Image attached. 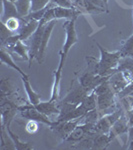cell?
I'll use <instances>...</instances> for the list:
<instances>
[{"label": "cell", "instance_id": "cell-1", "mask_svg": "<svg viewBox=\"0 0 133 150\" xmlns=\"http://www.w3.org/2000/svg\"><path fill=\"white\" fill-rule=\"evenodd\" d=\"M96 46L99 48L100 59L97 61L94 57H86L87 63L90 68L88 71H92L94 73L101 75V76H110L116 72L119 61L122 57L121 52H120V50L109 52L97 42H96Z\"/></svg>", "mask_w": 133, "mask_h": 150}, {"label": "cell", "instance_id": "cell-2", "mask_svg": "<svg viewBox=\"0 0 133 150\" xmlns=\"http://www.w3.org/2000/svg\"><path fill=\"white\" fill-rule=\"evenodd\" d=\"M94 92H95L96 98H97V108L99 111L108 109L115 104L116 94L111 88L108 80L104 81L98 87H96Z\"/></svg>", "mask_w": 133, "mask_h": 150}, {"label": "cell", "instance_id": "cell-3", "mask_svg": "<svg viewBox=\"0 0 133 150\" xmlns=\"http://www.w3.org/2000/svg\"><path fill=\"white\" fill-rule=\"evenodd\" d=\"M18 110L21 114V117L27 120H35V121L45 124L47 126L51 127L55 123V120H51L49 116L43 114L40 111H38L30 102L26 104H20L18 106Z\"/></svg>", "mask_w": 133, "mask_h": 150}, {"label": "cell", "instance_id": "cell-4", "mask_svg": "<svg viewBox=\"0 0 133 150\" xmlns=\"http://www.w3.org/2000/svg\"><path fill=\"white\" fill-rule=\"evenodd\" d=\"M15 100L10 98H0V112H1V124L9 128L13 121L16 113L18 112V106Z\"/></svg>", "mask_w": 133, "mask_h": 150}, {"label": "cell", "instance_id": "cell-5", "mask_svg": "<svg viewBox=\"0 0 133 150\" xmlns=\"http://www.w3.org/2000/svg\"><path fill=\"white\" fill-rule=\"evenodd\" d=\"M76 19L77 17L69 19V20L65 21L63 24V28L65 30V33H66V38H65L63 48H62V50L59 53L63 55L65 58L68 55V52L71 49V47L78 42V36H77L76 29H75Z\"/></svg>", "mask_w": 133, "mask_h": 150}, {"label": "cell", "instance_id": "cell-6", "mask_svg": "<svg viewBox=\"0 0 133 150\" xmlns=\"http://www.w3.org/2000/svg\"><path fill=\"white\" fill-rule=\"evenodd\" d=\"M122 114V110L117 109L112 113L101 116L94 126V133L95 134H108L113 124L119 119Z\"/></svg>", "mask_w": 133, "mask_h": 150}, {"label": "cell", "instance_id": "cell-7", "mask_svg": "<svg viewBox=\"0 0 133 150\" xmlns=\"http://www.w3.org/2000/svg\"><path fill=\"white\" fill-rule=\"evenodd\" d=\"M110 76H101V75L94 73L92 71H86L79 77L78 81L80 85L90 93L95 90L96 87H98L101 83L108 80Z\"/></svg>", "mask_w": 133, "mask_h": 150}, {"label": "cell", "instance_id": "cell-8", "mask_svg": "<svg viewBox=\"0 0 133 150\" xmlns=\"http://www.w3.org/2000/svg\"><path fill=\"white\" fill-rule=\"evenodd\" d=\"M82 118L83 117L75 120H69V121H57V120H55V123L50 127V129L53 130L55 134L59 135L62 141H65V139L71 134V132L75 129L77 125L82 122Z\"/></svg>", "mask_w": 133, "mask_h": 150}, {"label": "cell", "instance_id": "cell-9", "mask_svg": "<svg viewBox=\"0 0 133 150\" xmlns=\"http://www.w3.org/2000/svg\"><path fill=\"white\" fill-rule=\"evenodd\" d=\"M47 23H45L43 20L39 21V26H38L37 30L34 32L31 37H32V40H31V44L29 46V68L31 67V64H32L33 59H36L38 55V52H39V48H40V44H41V40H42V35L43 32L45 30V27H46Z\"/></svg>", "mask_w": 133, "mask_h": 150}, {"label": "cell", "instance_id": "cell-10", "mask_svg": "<svg viewBox=\"0 0 133 150\" xmlns=\"http://www.w3.org/2000/svg\"><path fill=\"white\" fill-rule=\"evenodd\" d=\"M94 126H95V124H91V123H80L71 132V134L65 139V141L76 143V142L85 138L88 135L95 134L94 133Z\"/></svg>", "mask_w": 133, "mask_h": 150}, {"label": "cell", "instance_id": "cell-11", "mask_svg": "<svg viewBox=\"0 0 133 150\" xmlns=\"http://www.w3.org/2000/svg\"><path fill=\"white\" fill-rule=\"evenodd\" d=\"M60 60L58 67L54 70V73H53V84H52V89H51V97L49 100L53 101V102H58L60 98V81H61V76H62V69H63L64 63H65V58L63 55L60 54Z\"/></svg>", "mask_w": 133, "mask_h": 150}, {"label": "cell", "instance_id": "cell-12", "mask_svg": "<svg viewBox=\"0 0 133 150\" xmlns=\"http://www.w3.org/2000/svg\"><path fill=\"white\" fill-rule=\"evenodd\" d=\"M88 94L89 92L85 88H83V87L80 85V83L74 84V82H73L72 87L70 88L68 93L66 94V96L62 99V101H63V102H68V103L79 105V104H81L82 101L86 98V96L88 95Z\"/></svg>", "mask_w": 133, "mask_h": 150}, {"label": "cell", "instance_id": "cell-13", "mask_svg": "<svg viewBox=\"0 0 133 150\" xmlns=\"http://www.w3.org/2000/svg\"><path fill=\"white\" fill-rule=\"evenodd\" d=\"M56 21L57 20H52V21H50V22H48L46 27H45L44 32H43L42 40H41V44H40V48H39V52H38L37 58H36L37 62L40 64L42 63L43 60H44L45 51H46V49H47L48 42H49V39H50V37H51L53 28H54L55 24H56Z\"/></svg>", "mask_w": 133, "mask_h": 150}, {"label": "cell", "instance_id": "cell-14", "mask_svg": "<svg viewBox=\"0 0 133 150\" xmlns=\"http://www.w3.org/2000/svg\"><path fill=\"white\" fill-rule=\"evenodd\" d=\"M2 4H3V14L1 16V22H6L9 18L12 17L21 19L24 23L28 22V21H26L25 17H22L19 14L15 2H12L10 0H2Z\"/></svg>", "mask_w": 133, "mask_h": 150}, {"label": "cell", "instance_id": "cell-15", "mask_svg": "<svg viewBox=\"0 0 133 150\" xmlns=\"http://www.w3.org/2000/svg\"><path fill=\"white\" fill-rule=\"evenodd\" d=\"M108 81H109L111 88L113 89V91L115 92L116 95L130 83V81L124 76V74L121 71H116L115 73H113L109 77Z\"/></svg>", "mask_w": 133, "mask_h": 150}, {"label": "cell", "instance_id": "cell-16", "mask_svg": "<svg viewBox=\"0 0 133 150\" xmlns=\"http://www.w3.org/2000/svg\"><path fill=\"white\" fill-rule=\"evenodd\" d=\"M129 124H128V120L126 115L123 113V114L120 116L119 119L116 121L113 126L111 127L109 135L111 137V139H115L116 137L120 136V135L126 134L128 133V130H129Z\"/></svg>", "mask_w": 133, "mask_h": 150}, {"label": "cell", "instance_id": "cell-17", "mask_svg": "<svg viewBox=\"0 0 133 150\" xmlns=\"http://www.w3.org/2000/svg\"><path fill=\"white\" fill-rule=\"evenodd\" d=\"M82 11L80 9L76 8H64V7H60V6H55L54 7V14H55V19L59 20V19H69L78 17L79 14H81Z\"/></svg>", "mask_w": 133, "mask_h": 150}, {"label": "cell", "instance_id": "cell-18", "mask_svg": "<svg viewBox=\"0 0 133 150\" xmlns=\"http://www.w3.org/2000/svg\"><path fill=\"white\" fill-rule=\"evenodd\" d=\"M34 107L41 113L51 116V115H59L60 113V107L58 102H53V101H44V102H40L37 105H34Z\"/></svg>", "mask_w": 133, "mask_h": 150}, {"label": "cell", "instance_id": "cell-19", "mask_svg": "<svg viewBox=\"0 0 133 150\" xmlns=\"http://www.w3.org/2000/svg\"><path fill=\"white\" fill-rule=\"evenodd\" d=\"M116 71H121L130 82L133 81V57H121Z\"/></svg>", "mask_w": 133, "mask_h": 150}, {"label": "cell", "instance_id": "cell-20", "mask_svg": "<svg viewBox=\"0 0 133 150\" xmlns=\"http://www.w3.org/2000/svg\"><path fill=\"white\" fill-rule=\"evenodd\" d=\"M39 26V21L37 20H29L28 22L23 23L21 26L20 30L18 31V34L20 36V39L24 41L30 38L31 36L34 34V32L37 30Z\"/></svg>", "mask_w": 133, "mask_h": 150}, {"label": "cell", "instance_id": "cell-21", "mask_svg": "<svg viewBox=\"0 0 133 150\" xmlns=\"http://www.w3.org/2000/svg\"><path fill=\"white\" fill-rule=\"evenodd\" d=\"M0 57H1V63L2 64H6L8 67H11L12 69L16 70L19 74L21 75V77H29L25 72L22 71V69L18 66L17 64L14 62V60L12 59L10 53L8 51H6L5 47H1V50H0Z\"/></svg>", "mask_w": 133, "mask_h": 150}, {"label": "cell", "instance_id": "cell-22", "mask_svg": "<svg viewBox=\"0 0 133 150\" xmlns=\"http://www.w3.org/2000/svg\"><path fill=\"white\" fill-rule=\"evenodd\" d=\"M21 79H22L24 90L26 91L29 102L32 104V105H37L40 102L41 95L39 93L36 92V91H34V89L32 88L30 82H29V77H21Z\"/></svg>", "mask_w": 133, "mask_h": 150}, {"label": "cell", "instance_id": "cell-23", "mask_svg": "<svg viewBox=\"0 0 133 150\" xmlns=\"http://www.w3.org/2000/svg\"><path fill=\"white\" fill-rule=\"evenodd\" d=\"M112 142L109 133L108 134H95L93 137L92 149H106Z\"/></svg>", "mask_w": 133, "mask_h": 150}, {"label": "cell", "instance_id": "cell-24", "mask_svg": "<svg viewBox=\"0 0 133 150\" xmlns=\"http://www.w3.org/2000/svg\"><path fill=\"white\" fill-rule=\"evenodd\" d=\"M1 143H0V149L1 150H14L15 144H14L13 139L9 135L6 127L1 124Z\"/></svg>", "mask_w": 133, "mask_h": 150}, {"label": "cell", "instance_id": "cell-25", "mask_svg": "<svg viewBox=\"0 0 133 150\" xmlns=\"http://www.w3.org/2000/svg\"><path fill=\"white\" fill-rule=\"evenodd\" d=\"M9 50L16 53V54L19 55L22 59L29 61V47L26 44H24L22 40H19L18 42Z\"/></svg>", "mask_w": 133, "mask_h": 150}, {"label": "cell", "instance_id": "cell-26", "mask_svg": "<svg viewBox=\"0 0 133 150\" xmlns=\"http://www.w3.org/2000/svg\"><path fill=\"white\" fill-rule=\"evenodd\" d=\"M7 131H8L9 135L11 136V138L13 139L14 144H15V148L16 150H32L33 149V145L32 143H29V142H23L19 139V137L15 134L13 131H11L10 127L6 128Z\"/></svg>", "mask_w": 133, "mask_h": 150}, {"label": "cell", "instance_id": "cell-27", "mask_svg": "<svg viewBox=\"0 0 133 150\" xmlns=\"http://www.w3.org/2000/svg\"><path fill=\"white\" fill-rule=\"evenodd\" d=\"M82 105L86 108L87 111H91L97 108V98H96V94L94 91L90 92L86 96V98L82 101Z\"/></svg>", "mask_w": 133, "mask_h": 150}, {"label": "cell", "instance_id": "cell-28", "mask_svg": "<svg viewBox=\"0 0 133 150\" xmlns=\"http://www.w3.org/2000/svg\"><path fill=\"white\" fill-rule=\"evenodd\" d=\"M120 52H121L122 57H133V34L122 43V46L120 48Z\"/></svg>", "mask_w": 133, "mask_h": 150}, {"label": "cell", "instance_id": "cell-29", "mask_svg": "<svg viewBox=\"0 0 133 150\" xmlns=\"http://www.w3.org/2000/svg\"><path fill=\"white\" fill-rule=\"evenodd\" d=\"M16 6H17L18 12L22 17L27 16L30 13L31 9V0H18L15 2Z\"/></svg>", "mask_w": 133, "mask_h": 150}, {"label": "cell", "instance_id": "cell-30", "mask_svg": "<svg viewBox=\"0 0 133 150\" xmlns=\"http://www.w3.org/2000/svg\"><path fill=\"white\" fill-rule=\"evenodd\" d=\"M95 134L88 135L85 138H83L80 141L76 142L75 144L72 146V148H77V149H92L93 145V137Z\"/></svg>", "mask_w": 133, "mask_h": 150}, {"label": "cell", "instance_id": "cell-31", "mask_svg": "<svg viewBox=\"0 0 133 150\" xmlns=\"http://www.w3.org/2000/svg\"><path fill=\"white\" fill-rule=\"evenodd\" d=\"M99 109L96 108L94 110L88 111L82 118L81 123H91V124H96V122L99 120Z\"/></svg>", "mask_w": 133, "mask_h": 150}, {"label": "cell", "instance_id": "cell-32", "mask_svg": "<svg viewBox=\"0 0 133 150\" xmlns=\"http://www.w3.org/2000/svg\"><path fill=\"white\" fill-rule=\"evenodd\" d=\"M3 23H5V25L7 26V28H8L9 30H11L12 32L15 33L16 31L20 30L21 26H22V24L24 22H23V20H21V19H19V18L12 17V18H9L6 22H3Z\"/></svg>", "mask_w": 133, "mask_h": 150}, {"label": "cell", "instance_id": "cell-33", "mask_svg": "<svg viewBox=\"0 0 133 150\" xmlns=\"http://www.w3.org/2000/svg\"><path fill=\"white\" fill-rule=\"evenodd\" d=\"M52 0H31V9L30 12L33 11H38L41 9L45 8L49 2H51Z\"/></svg>", "mask_w": 133, "mask_h": 150}, {"label": "cell", "instance_id": "cell-34", "mask_svg": "<svg viewBox=\"0 0 133 150\" xmlns=\"http://www.w3.org/2000/svg\"><path fill=\"white\" fill-rule=\"evenodd\" d=\"M83 8H85L86 12H88V13H92V12L99 13V12H104L105 11L104 9L96 6L93 2L90 1V0H83Z\"/></svg>", "mask_w": 133, "mask_h": 150}, {"label": "cell", "instance_id": "cell-35", "mask_svg": "<svg viewBox=\"0 0 133 150\" xmlns=\"http://www.w3.org/2000/svg\"><path fill=\"white\" fill-rule=\"evenodd\" d=\"M16 34V33L12 32L11 30H9L8 28H7V26L5 25V23L1 22V32H0V42L3 43L4 41H5L7 38L11 37L12 35Z\"/></svg>", "mask_w": 133, "mask_h": 150}, {"label": "cell", "instance_id": "cell-36", "mask_svg": "<svg viewBox=\"0 0 133 150\" xmlns=\"http://www.w3.org/2000/svg\"><path fill=\"white\" fill-rule=\"evenodd\" d=\"M38 123L35 120H29L25 125V129L29 134H34L38 131Z\"/></svg>", "mask_w": 133, "mask_h": 150}, {"label": "cell", "instance_id": "cell-37", "mask_svg": "<svg viewBox=\"0 0 133 150\" xmlns=\"http://www.w3.org/2000/svg\"><path fill=\"white\" fill-rule=\"evenodd\" d=\"M131 95H133V81L130 82L122 91H120L117 94V96H119V98H123V97H126V96H131Z\"/></svg>", "mask_w": 133, "mask_h": 150}, {"label": "cell", "instance_id": "cell-38", "mask_svg": "<svg viewBox=\"0 0 133 150\" xmlns=\"http://www.w3.org/2000/svg\"><path fill=\"white\" fill-rule=\"evenodd\" d=\"M56 6L64 7V8H74L75 5L72 0H52Z\"/></svg>", "mask_w": 133, "mask_h": 150}, {"label": "cell", "instance_id": "cell-39", "mask_svg": "<svg viewBox=\"0 0 133 150\" xmlns=\"http://www.w3.org/2000/svg\"><path fill=\"white\" fill-rule=\"evenodd\" d=\"M126 117L129 126H133V109L126 111Z\"/></svg>", "mask_w": 133, "mask_h": 150}, {"label": "cell", "instance_id": "cell-40", "mask_svg": "<svg viewBox=\"0 0 133 150\" xmlns=\"http://www.w3.org/2000/svg\"><path fill=\"white\" fill-rule=\"evenodd\" d=\"M90 1L93 2V3L95 4L96 6H98V7H100V8L104 9V10L107 12V10H106V6H105L104 1H103V0H90Z\"/></svg>", "mask_w": 133, "mask_h": 150}, {"label": "cell", "instance_id": "cell-41", "mask_svg": "<svg viewBox=\"0 0 133 150\" xmlns=\"http://www.w3.org/2000/svg\"><path fill=\"white\" fill-rule=\"evenodd\" d=\"M129 141H133V126H130L129 130H128L127 142H129Z\"/></svg>", "mask_w": 133, "mask_h": 150}, {"label": "cell", "instance_id": "cell-42", "mask_svg": "<svg viewBox=\"0 0 133 150\" xmlns=\"http://www.w3.org/2000/svg\"><path fill=\"white\" fill-rule=\"evenodd\" d=\"M104 1V4H105V6H106V10H107V13L109 12V10H108V0H103Z\"/></svg>", "mask_w": 133, "mask_h": 150}, {"label": "cell", "instance_id": "cell-43", "mask_svg": "<svg viewBox=\"0 0 133 150\" xmlns=\"http://www.w3.org/2000/svg\"><path fill=\"white\" fill-rule=\"evenodd\" d=\"M10 1H12V2H17L18 0H10Z\"/></svg>", "mask_w": 133, "mask_h": 150}]
</instances>
